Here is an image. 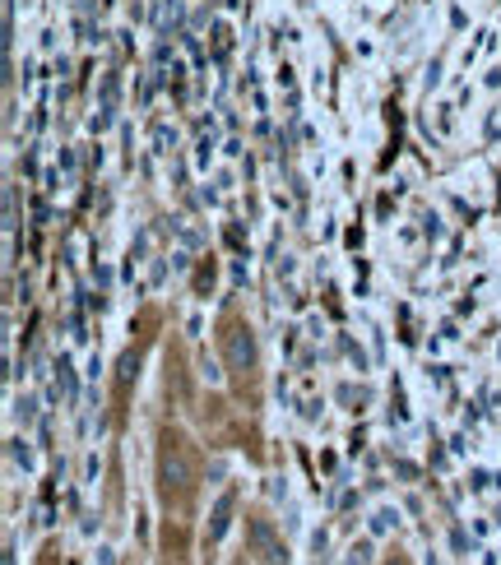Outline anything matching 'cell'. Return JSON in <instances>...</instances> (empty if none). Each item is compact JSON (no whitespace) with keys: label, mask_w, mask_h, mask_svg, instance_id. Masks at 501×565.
I'll return each instance as SVG.
<instances>
[{"label":"cell","mask_w":501,"mask_h":565,"mask_svg":"<svg viewBox=\"0 0 501 565\" xmlns=\"http://www.w3.org/2000/svg\"><path fill=\"white\" fill-rule=\"evenodd\" d=\"M228 515H232V496H223L219 510H214V538H219L223 528H228Z\"/></svg>","instance_id":"obj_4"},{"label":"cell","mask_w":501,"mask_h":565,"mask_svg":"<svg viewBox=\"0 0 501 565\" xmlns=\"http://www.w3.org/2000/svg\"><path fill=\"white\" fill-rule=\"evenodd\" d=\"M228 352H232V366H256V343H251V329H232V334H228Z\"/></svg>","instance_id":"obj_2"},{"label":"cell","mask_w":501,"mask_h":565,"mask_svg":"<svg viewBox=\"0 0 501 565\" xmlns=\"http://www.w3.org/2000/svg\"><path fill=\"white\" fill-rule=\"evenodd\" d=\"M348 565H372V542H353L348 547Z\"/></svg>","instance_id":"obj_3"},{"label":"cell","mask_w":501,"mask_h":565,"mask_svg":"<svg viewBox=\"0 0 501 565\" xmlns=\"http://www.w3.org/2000/svg\"><path fill=\"white\" fill-rule=\"evenodd\" d=\"M158 478H163V487H191L195 473L191 464H186V454H181L177 440H167L163 454H158Z\"/></svg>","instance_id":"obj_1"}]
</instances>
